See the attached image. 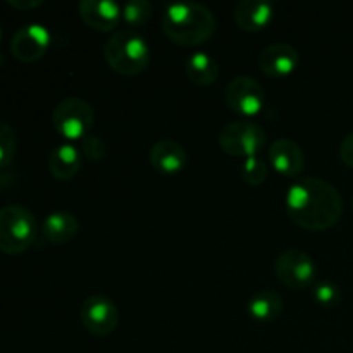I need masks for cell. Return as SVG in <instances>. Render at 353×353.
<instances>
[{
	"label": "cell",
	"instance_id": "6da1fadb",
	"mask_svg": "<svg viewBox=\"0 0 353 353\" xmlns=\"http://www.w3.org/2000/svg\"><path fill=\"white\" fill-rule=\"evenodd\" d=\"M286 212L296 226L324 231L334 226L343 214L340 192L323 178H302L286 192Z\"/></svg>",
	"mask_w": 353,
	"mask_h": 353
},
{
	"label": "cell",
	"instance_id": "7a4b0ae2",
	"mask_svg": "<svg viewBox=\"0 0 353 353\" xmlns=\"http://www.w3.org/2000/svg\"><path fill=\"white\" fill-rule=\"evenodd\" d=\"M217 21L212 10L199 2H174L162 16V31L174 43L196 47L216 33Z\"/></svg>",
	"mask_w": 353,
	"mask_h": 353
},
{
	"label": "cell",
	"instance_id": "3957f363",
	"mask_svg": "<svg viewBox=\"0 0 353 353\" xmlns=\"http://www.w3.org/2000/svg\"><path fill=\"white\" fill-rule=\"evenodd\" d=\"M105 62L123 76H137L150 62V47L134 30H121L109 38L103 47Z\"/></svg>",
	"mask_w": 353,
	"mask_h": 353
},
{
	"label": "cell",
	"instance_id": "277c9868",
	"mask_svg": "<svg viewBox=\"0 0 353 353\" xmlns=\"http://www.w3.org/2000/svg\"><path fill=\"white\" fill-rule=\"evenodd\" d=\"M37 234V217L28 207L9 203L0 209V252L7 255L23 254L33 245Z\"/></svg>",
	"mask_w": 353,
	"mask_h": 353
},
{
	"label": "cell",
	"instance_id": "5b68a950",
	"mask_svg": "<svg viewBox=\"0 0 353 353\" xmlns=\"http://www.w3.org/2000/svg\"><path fill=\"white\" fill-rule=\"evenodd\" d=\"M268 141L264 128L252 121H234L221 128L217 143L233 157H255Z\"/></svg>",
	"mask_w": 353,
	"mask_h": 353
},
{
	"label": "cell",
	"instance_id": "8992f818",
	"mask_svg": "<svg viewBox=\"0 0 353 353\" xmlns=\"http://www.w3.org/2000/svg\"><path fill=\"white\" fill-rule=\"evenodd\" d=\"M95 123L92 105L81 97H68L55 105L52 124L61 137L68 140H83Z\"/></svg>",
	"mask_w": 353,
	"mask_h": 353
},
{
	"label": "cell",
	"instance_id": "52a82bcc",
	"mask_svg": "<svg viewBox=\"0 0 353 353\" xmlns=\"http://www.w3.org/2000/svg\"><path fill=\"white\" fill-rule=\"evenodd\" d=\"M274 272L285 286L292 290H302L316 279L317 268L309 254L299 248H288L276 259Z\"/></svg>",
	"mask_w": 353,
	"mask_h": 353
},
{
	"label": "cell",
	"instance_id": "ba28073f",
	"mask_svg": "<svg viewBox=\"0 0 353 353\" xmlns=\"http://www.w3.org/2000/svg\"><path fill=\"white\" fill-rule=\"evenodd\" d=\"M79 319L90 334L109 336L119 324V310L109 296L92 295L81 303Z\"/></svg>",
	"mask_w": 353,
	"mask_h": 353
},
{
	"label": "cell",
	"instance_id": "9c48e42d",
	"mask_svg": "<svg viewBox=\"0 0 353 353\" xmlns=\"http://www.w3.org/2000/svg\"><path fill=\"white\" fill-rule=\"evenodd\" d=\"M226 102L230 109L240 116H257L264 107L265 92L252 76H236L226 88Z\"/></svg>",
	"mask_w": 353,
	"mask_h": 353
},
{
	"label": "cell",
	"instance_id": "30bf717a",
	"mask_svg": "<svg viewBox=\"0 0 353 353\" xmlns=\"http://www.w3.org/2000/svg\"><path fill=\"white\" fill-rule=\"evenodd\" d=\"M50 47V31L43 24H24L10 40V52L21 62H37Z\"/></svg>",
	"mask_w": 353,
	"mask_h": 353
},
{
	"label": "cell",
	"instance_id": "8fae6325",
	"mask_svg": "<svg viewBox=\"0 0 353 353\" xmlns=\"http://www.w3.org/2000/svg\"><path fill=\"white\" fill-rule=\"evenodd\" d=\"M299 64V50L285 41L269 45L259 55V68L265 76H271V78H283V76L292 74Z\"/></svg>",
	"mask_w": 353,
	"mask_h": 353
},
{
	"label": "cell",
	"instance_id": "7c38bea8",
	"mask_svg": "<svg viewBox=\"0 0 353 353\" xmlns=\"http://www.w3.org/2000/svg\"><path fill=\"white\" fill-rule=\"evenodd\" d=\"M78 12L90 28L97 31H110L123 19V6L114 0H81Z\"/></svg>",
	"mask_w": 353,
	"mask_h": 353
},
{
	"label": "cell",
	"instance_id": "4fadbf2b",
	"mask_svg": "<svg viewBox=\"0 0 353 353\" xmlns=\"http://www.w3.org/2000/svg\"><path fill=\"white\" fill-rule=\"evenodd\" d=\"M148 161H150L152 168L161 174H176L185 169L188 155L181 143L171 140V138H162L150 147Z\"/></svg>",
	"mask_w": 353,
	"mask_h": 353
},
{
	"label": "cell",
	"instance_id": "5bb4252c",
	"mask_svg": "<svg viewBox=\"0 0 353 353\" xmlns=\"http://www.w3.org/2000/svg\"><path fill=\"white\" fill-rule=\"evenodd\" d=\"M269 162L279 174L299 176L305 164V155L292 138H279L269 148Z\"/></svg>",
	"mask_w": 353,
	"mask_h": 353
},
{
	"label": "cell",
	"instance_id": "9a60e30c",
	"mask_svg": "<svg viewBox=\"0 0 353 353\" xmlns=\"http://www.w3.org/2000/svg\"><path fill=\"white\" fill-rule=\"evenodd\" d=\"M233 19L241 30L261 31L274 19V7L264 0H240L233 9Z\"/></svg>",
	"mask_w": 353,
	"mask_h": 353
},
{
	"label": "cell",
	"instance_id": "2e32d148",
	"mask_svg": "<svg viewBox=\"0 0 353 353\" xmlns=\"http://www.w3.org/2000/svg\"><path fill=\"white\" fill-rule=\"evenodd\" d=\"M83 164V154L76 145L61 143L48 155V171L59 181H69L79 172Z\"/></svg>",
	"mask_w": 353,
	"mask_h": 353
},
{
	"label": "cell",
	"instance_id": "e0dca14e",
	"mask_svg": "<svg viewBox=\"0 0 353 353\" xmlns=\"http://www.w3.org/2000/svg\"><path fill=\"white\" fill-rule=\"evenodd\" d=\"M78 219L74 214L68 212V210H55V212L48 214L41 226L45 240L54 245L69 243L78 234Z\"/></svg>",
	"mask_w": 353,
	"mask_h": 353
},
{
	"label": "cell",
	"instance_id": "ac0fdd59",
	"mask_svg": "<svg viewBox=\"0 0 353 353\" xmlns=\"http://www.w3.org/2000/svg\"><path fill=\"white\" fill-rule=\"evenodd\" d=\"M185 69L188 78L200 86H209L216 83L221 72L219 62L207 52H195V54L190 55L186 59Z\"/></svg>",
	"mask_w": 353,
	"mask_h": 353
},
{
	"label": "cell",
	"instance_id": "d6986e66",
	"mask_svg": "<svg viewBox=\"0 0 353 353\" xmlns=\"http://www.w3.org/2000/svg\"><path fill=\"white\" fill-rule=\"evenodd\" d=\"M247 310L257 321H274L283 312V299L276 292L261 290L248 299Z\"/></svg>",
	"mask_w": 353,
	"mask_h": 353
},
{
	"label": "cell",
	"instance_id": "ffe728a7",
	"mask_svg": "<svg viewBox=\"0 0 353 353\" xmlns=\"http://www.w3.org/2000/svg\"><path fill=\"white\" fill-rule=\"evenodd\" d=\"M154 7L148 0H130L123 3V19L130 26H140L150 19Z\"/></svg>",
	"mask_w": 353,
	"mask_h": 353
},
{
	"label": "cell",
	"instance_id": "44dd1931",
	"mask_svg": "<svg viewBox=\"0 0 353 353\" xmlns=\"http://www.w3.org/2000/svg\"><path fill=\"white\" fill-rule=\"evenodd\" d=\"M240 174H241V179H243L247 185L259 186V185H262L265 179H268L269 168L261 157H257V155H255V157L245 159L243 165H241V169H240Z\"/></svg>",
	"mask_w": 353,
	"mask_h": 353
},
{
	"label": "cell",
	"instance_id": "7402d4cb",
	"mask_svg": "<svg viewBox=\"0 0 353 353\" xmlns=\"http://www.w3.org/2000/svg\"><path fill=\"white\" fill-rule=\"evenodd\" d=\"M17 150V137L16 131L0 119V169L10 165V162L16 157Z\"/></svg>",
	"mask_w": 353,
	"mask_h": 353
},
{
	"label": "cell",
	"instance_id": "603a6c76",
	"mask_svg": "<svg viewBox=\"0 0 353 353\" xmlns=\"http://www.w3.org/2000/svg\"><path fill=\"white\" fill-rule=\"evenodd\" d=\"M312 295L317 300V303H321L323 307H336L341 302L340 286L334 285L333 281H326V279L314 286Z\"/></svg>",
	"mask_w": 353,
	"mask_h": 353
},
{
	"label": "cell",
	"instance_id": "cb8c5ba5",
	"mask_svg": "<svg viewBox=\"0 0 353 353\" xmlns=\"http://www.w3.org/2000/svg\"><path fill=\"white\" fill-rule=\"evenodd\" d=\"M81 154L85 157H88L90 161H100V159L105 157L107 154V143L103 141V138H100L99 134H86L81 140Z\"/></svg>",
	"mask_w": 353,
	"mask_h": 353
},
{
	"label": "cell",
	"instance_id": "d4e9b609",
	"mask_svg": "<svg viewBox=\"0 0 353 353\" xmlns=\"http://www.w3.org/2000/svg\"><path fill=\"white\" fill-rule=\"evenodd\" d=\"M340 157L347 165L353 168V131L343 138L340 145Z\"/></svg>",
	"mask_w": 353,
	"mask_h": 353
},
{
	"label": "cell",
	"instance_id": "484cf974",
	"mask_svg": "<svg viewBox=\"0 0 353 353\" xmlns=\"http://www.w3.org/2000/svg\"><path fill=\"white\" fill-rule=\"evenodd\" d=\"M7 3H9L10 7H14V9H19V10H30V9H34V7H40L41 0H7Z\"/></svg>",
	"mask_w": 353,
	"mask_h": 353
},
{
	"label": "cell",
	"instance_id": "4316f807",
	"mask_svg": "<svg viewBox=\"0 0 353 353\" xmlns=\"http://www.w3.org/2000/svg\"><path fill=\"white\" fill-rule=\"evenodd\" d=\"M0 40H2V30H0Z\"/></svg>",
	"mask_w": 353,
	"mask_h": 353
}]
</instances>
